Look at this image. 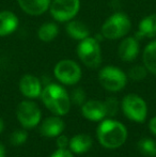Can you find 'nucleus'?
Masks as SVG:
<instances>
[{"label": "nucleus", "instance_id": "1", "mask_svg": "<svg viewBox=\"0 0 156 157\" xmlns=\"http://www.w3.org/2000/svg\"><path fill=\"white\" fill-rule=\"evenodd\" d=\"M97 140L106 149H118L127 139V129L121 122L107 119L101 122L97 130Z\"/></svg>", "mask_w": 156, "mask_h": 157}, {"label": "nucleus", "instance_id": "2", "mask_svg": "<svg viewBox=\"0 0 156 157\" xmlns=\"http://www.w3.org/2000/svg\"><path fill=\"white\" fill-rule=\"evenodd\" d=\"M45 107L56 116H65L71 108V99L65 89L57 83L47 85L41 93Z\"/></svg>", "mask_w": 156, "mask_h": 157}, {"label": "nucleus", "instance_id": "3", "mask_svg": "<svg viewBox=\"0 0 156 157\" xmlns=\"http://www.w3.org/2000/svg\"><path fill=\"white\" fill-rule=\"evenodd\" d=\"M131 28V19L122 12L113 13L102 26V35L108 40H118L124 37Z\"/></svg>", "mask_w": 156, "mask_h": 157}, {"label": "nucleus", "instance_id": "4", "mask_svg": "<svg viewBox=\"0 0 156 157\" xmlns=\"http://www.w3.org/2000/svg\"><path fill=\"white\" fill-rule=\"evenodd\" d=\"M77 56L86 66L90 68H96L102 62V50L96 39L88 36L80 41L77 48Z\"/></svg>", "mask_w": 156, "mask_h": 157}, {"label": "nucleus", "instance_id": "5", "mask_svg": "<svg viewBox=\"0 0 156 157\" xmlns=\"http://www.w3.org/2000/svg\"><path fill=\"white\" fill-rule=\"evenodd\" d=\"M98 80L102 87L110 92L121 91L126 86L127 76L122 70L116 66H105L100 71Z\"/></svg>", "mask_w": 156, "mask_h": 157}, {"label": "nucleus", "instance_id": "6", "mask_svg": "<svg viewBox=\"0 0 156 157\" xmlns=\"http://www.w3.org/2000/svg\"><path fill=\"white\" fill-rule=\"evenodd\" d=\"M124 114L134 122H143L148 114V106L142 97L136 94H128L122 101Z\"/></svg>", "mask_w": 156, "mask_h": 157}, {"label": "nucleus", "instance_id": "7", "mask_svg": "<svg viewBox=\"0 0 156 157\" xmlns=\"http://www.w3.org/2000/svg\"><path fill=\"white\" fill-rule=\"evenodd\" d=\"M80 0H51L49 11L57 21H70L78 14Z\"/></svg>", "mask_w": 156, "mask_h": 157}, {"label": "nucleus", "instance_id": "8", "mask_svg": "<svg viewBox=\"0 0 156 157\" xmlns=\"http://www.w3.org/2000/svg\"><path fill=\"white\" fill-rule=\"evenodd\" d=\"M54 74L61 83L73 86L80 80L81 68L75 61L64 59L56 64L54 68Z\"/></svg>", "mask_w": 156, "mask_h": 157}, {"label": "nucleus", "instance_id": "9", "mask_svg": "<svg viewBox=\"0 0 156 157\" xmlns=\"http://www.w3.org/2000/svg\"><path fill=\"white\" fill-rule=\"evenodd\" d=\"M16 116L24 128H33L41 121L42 112L34 101H24L17 106Z\"/></svg>", "mask_w": 156, "mask_h": 157}, {"label": "nucleus", "instance_id": "10", "mask_svg": "<svg viewBox=\"0 0 156 157\" xmlns=\"http://www.w3.org/2000/svg\"><path fill=\"white\" fill-rule=\"evenodd\" d=\"M19 90L24 96L28 98H36L42 93V85L38 77L33 75H24L19 80Z\"/></svg>", "mask_w": 156, "mask_h": 157}, {"label": "nucleus", "instance_id": "11", "mask_svg": "<svg viewBox=\"0 0 156 157\" xmlns=\"http://www.w3.org/2000/svg\"><path fill=\"white\" fill-rule=\"evenodd\" d=\"M119 57L125 62H131L137 58L139 54V44L136 37H125L120 43L118 48Z\"/></svg>", "mask_w": 156, "mask_h": 157}, {"label": "nucleus", "instance_id": "12", "mask_svg": "<svg viewBox=\"0 0 156 157\" xmlns=\"http://www.w3.org/2000/svg\"><path fill=\"white\" fill-rule=\"evenodd\" d=\"M81 113L90 121H101L106 117L104 103L95 99H90L82 104Z\"/></svg>", "mask_w": 156, "mask_h": 157}, {"label": "nucleus", "instance_id": "13", "mask_svg": "<svg viewBox=\"0 0 156 157\" xmlns=\"http://www.w3.org/2000/svg\"><path fill=\"white\" fill-rule=\"evenodd\" d=\"M19 8L32 16H39L49 10L51 0H17Z\"/></svg>", "mask_w": 156, "mask_h": 157}, {"label": "nucleus", "instance_id": "14", "mask_svg": "<svg viewBox=\"0 0 156 157\" xmlns=\"http://www.w3.org/2000/svg\"><path fill=\"white\" fill-rule=\"evenodd\" d=\"M63 129H64V122L62 121V119L59 118V116L49 117L45 119L40 127L41 134L48 138L58 137L59 135L62 134Z\"/></svg>", "mask_w": 156, "mask_h": 157}, {"label": "nucleus", "instance_id": "15", "mask_svg": "<svg viewBox=\"0 0 156 157\" xmlns=\"http://www.w3.org/2000/svg\"><path fill=\"white\" fill-rule=\"evenodd\" d=\"M18 17L11 11L0 12V37L13 33L18 27Z\"/></svg>", "mask_w": 156, "mask_h": 157}, {"label": "nucleus", "instance_id": "16", "mask_svg": "<svg viewBox=\"0 0 156 157\" xmlns=\"http://www.w3.org/2000/svg\"><path fill=\"white\" fill-rule=\"evenodd\" d=\"M156 37V14L146 16L139 24V30L136 33V39Z\"/></svg>", "mask_w": 156, "mask_h": 157}, {"label": "nucleus", "instance_id": "17", "mask_svg": "<svg viewBox=\"0 0 156 157\" xmlns=\"http://www.w3.org/2000/svg\"><path fill=\"white\" fill-rule=\"evenodd\" d=\"M70 149L76 154H83L92 147V139L89 135L77 134L70 140Z\"/></svg>", "mask_w": 156, "mask_h": 157}, {"label": "nucleus", "instance_id": "18", "mask_svg": "<svg viewBox=\"0 0 156 157\" xmlns=\"http://www.w3.org/2000/svg\"><path fill=\"white\" fill-rule=\"evenodd\" d=\"M67 33L74 40L82 41L90 35V30L86 24L79 21H70L65 27Z\"/></svg>", "mask_w": 156, "mask_h": 157}, {"label": "nucleus", "instance_id": "19", "mask_svg": "<svg viewBox=\"0 0 156 157\" xmlns=\"http://www.w3.org/2000/svg\"><path fill=\"white\" fill-rule=\"evenodd\" d=\"M143 65L146 67L148 72L156 75V40L146 45L142 55Z\"/></svg>", "mask_w": 156, "mask_h": 157}, {"label": "nucleus", "instance_id": "20", "mask_svg": "<svg viewBox=\"0 0 156 157\" xmlns=\"http://www.w3.org/2000/svg\"><path fill=\"white\" fill-rule=\"evenodd\" d=\"M59 33V28L56 24L54 23H45L39 28L38 36L42 42L49 43L52 40L57 37Z\"/></svg>", "mask_w": 156, "mask_h": 157}, {"label": "nucleus", "instance_id": "21", "mask_svg": "<svg viewBox=\"0 0 156 157\" xmlns=\"http://www.w3.org/2000/svg\"><path fill=\"white\" fill-rule=\"evenodd\" d=\"M138 149L146 156H156V142L153 139L143 138L138 142Z\"/></svg>", "mask_w": 156, "mask_h": 157}, {"label": "nucleus", "instance_id": "22", "mask_svg": "<svg viewBox=\"0 0 156 157\" xmlns=\"http://www.w3.org/2000/svg\"><path fill=\"white\" fill-rule=\"evenodd\" d=\"M148 75V70L144 65H135L128 71V76L131 79L139 81L144 79Z\"/></svg>", "mask_w": 156, "mask_h": 157}, {"label": "nucleus", "instance_id": "23", "mask_svg": "<svg viewBox=\"0 0 156 157\" xmlns=\"http://www.w3.org/2000/svg\"><path fill=\"white\" fill-rule=\"evenodd\" d=\"M104 103L105 111H106V117H113L118 112L119 109V101L116 97H108Z\"/></svg>", "mask_w": 156, "mask_h": 157}, {"label": "nucleus", "instance_id": "24", "mask_svg": "<svg viewBox=\"0 0 156 157\" xmlns=\"http://www.w3.org/2000/svg\"><path fill=\"white\" fill-rule=\"evenodd\" d=\"M27 138H28L27 132H25L23 129H17L12 132V135L10 137V140L13 145H21L26 142Z\"/></svg>", "mask_w": 156, "mask_h": 157}, {"label": "nucleus", "instance_id": "25", "mask_svg": "<svg viewBox=\"0 0 156 157\" xmlns=\"http://www.w3.org/2000/svg\"><path fill=\"white\" fill-rule=\"evenodd\" d=\"M85 98H86V93L81 88H77L73 91L72 93V99L76 105H81V104L85 103Z\"/></svg>", "mask_w": 156, "mask_h": 157}, {"label": "nucleus", "instance_id": "26", "mask_svg": "<svg viewBox=\"0 0 156 157\" xmlns=\"http://www.w3.org/2000/svg\"><path fill=\"white\" fill-rule=\"evenodd\" d=\"M70 140L67 136L64 135H59L57 138V147L58 149H67V147H69Z\"/></svg>", "mask_w": 156, "mask_h": 157}, {"label": "nucleus", "instance_id": "27", "mask_svg": "<svg viewBox=\"0 0 156 157\" xmlns=\"http://www.w3.org/2000/svg\"><path fill=\"white\" fill-rule=\"evenodd\" d=\"M49 157H74L72 152H70L67 149H58L56 152L51 154Z\"/></svg>", "mask_w": 156, "mask_h": 157}, {"label": "nucleus", "instance_id": "28", "mask_svg": "<svg viewBox=\"0 0 156 157\" xmlns=\"http://www.w3.org/2000/svg\"><path fill=\"white\" fill-rule=\"evenodd\" d=\"M149 128H150L151 132L156 136V116L150 120V122H149Z\"/></svg>", "mask_w": 156, "mask_h": 157}, {"label": "nucleus", "instance_id": "29", "mask_svg": "<svg viewBox=\"0 0 156 157\" xmlns=\"http://www.w3.org/2000/svg\"><path fill=\"white\" fill-rule=\"evenodd\" d=\"M0 157H6V149L1 143H0Z\"/></svg>", "mask_w": 156, "mask_h": 157}, {"label": "nucleus", "instance_id": "30", "mask_svg": "<svg viewBox=\"0 0 156 157\" xmlns=\"http://www.w3.org/2000/svg\"><path fill=\"white\" fill-rule=\"evenodd\" d=\"M3 128H4V123H3V120H2L1 118H0V132L3 130Z\"/></svg>", "mask_w": 156, "mask_h": 157}]
</instances>
